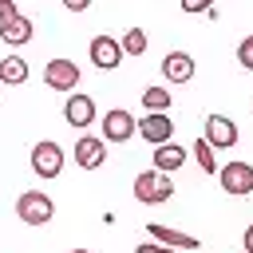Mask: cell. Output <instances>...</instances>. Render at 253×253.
<instances>
[{
  "instance_id": "11",
  "label": "cell",
  "mask_w": 253,
  "mask_h": 253,
  "mask_svg": "<svg viewBox=\"0 0 253 253\" xmlns=\"http://www.w3.org/2000/svg\"><path fill=\"white\" fill-rule=\"evenodd\" d=\"M146 233H150V241L170 245V249H198V245H202L194 233H182V229H174V225H158V221H146Z\"/></svg>"
},
{
  "instance_id": "9",
  "label": "cell",
  "mask_w": 253,
  "mask_h": 253,
  "mask_svg": "<svg viewBox=\"0 0 253 253\" xmlns=\"http://www.w3.org/2000/svg\"><path fill=\"white\" fill-rule=\"evenodd\" d=\"M87 51H91L95 67H103V71H111V67L123 63V43H119V36H95Z\"/></svg>"
},
{
  "instance_id": "10",
  "label": "cell",
  "mask_w": 253,
  "mask_h": 253,
  "mask_svg": "<svg viewBox=\"0 0 253 253\" xmlns=\"http://www.w3.org/2000/svg\"><path fill=\"white\" fill-rule=\"evenodd\" d=\"M75 162L83 166V170H99L103 162H107V142L103 138H95V134H83L79 142H75Z\"/></svg>"
},
{
  "instance_id": "14",
  "label": "cell",
  "mask_w": 253,
  "mask_h": 253,
  "mask_svg": "<svg viewBox=\"0 0 253 253\" xmlns=\"http://www.w3.org/2000/svg\"><path fill=\"white\" fill-rule=\"evenodd\" d=\"M186 158H190V150H182V146H174V142L154 146V170H162V174H174Z\"/></svg>"
},
{
  "instance_id": "20",
  "label": "cell",
  "mask_w": 253,
  "mask_h": 253,
  "mask_svg": "<svg viewBox=\"0 0 253 253\" xmlns=\"http://www.w3.org/2000/svg\"><path fill=\"white\" fill-rule=\"evenodd\" d=\"M237 63H241L245 71H253V36H245V40L237 43Z\"/></svg>"
},
{
  "instance_id": "1",
  "label": "cell",
  "mask_w": 253,
  "mask_h": 253,
  "mask_svg": "<svg viewBox=\"0 0 253 253\" xmlns=\"http://www.w3.org/2000/svg\"><path fill=\"white\" fill-rule=\"evenodd\" d=\"M16 217H20L24 225H47V221L55 217V202H51L43 190H24V194L16 198Z\"/></svg>"
},
{
  "instance_id": "24",
  "label": "cell",
  "mask_w": 253,
  "mask_h": 253,
  "mask_svg": "<svg viewBox=\"0 0 253 253\" xmlns=\"http://www.w3.org/2000/svg\"><path fill=\"white\" fill-rule=\"evenodd\" d=\"M63 8H67V12H87L91 0H63Z\"/></svg>"
},
{
  "instance_id": "4",
  "label": "cell",
  "mask_w": 253,
  "mask_h": 253,
  "mask_svg": "<svg viewBox=\"0 0 253 253\" xmlns=\"http://www.w3.org/2000/svg\"><path fill=\"white\" fill-rule=\"evenodd\" d=\"M221 190H225V194H233V198L253 194V166H249V162H241V158L225 162V166H221Z\"/></svg>"
},
{
  "instance_id": "12",
  "label": "cell",
  "mask_w": 253,
  "mask_h": 253,
  "mask_svg": "<svg viewBox=\"0 0 253 253\" xmlns=\"http://www.w3.org/2000/svg\"><path fill=\"white\" fill-rule=\"evenodd\" d=\"M194 71H198V63H194L190 51H166V59H162V75H166L170 83H190Z\"/></svg>"
},
{
  "instance_id": "22",
  "label": "cell",
  "mask_w": 253,
  "mask_h": 253,
  "mask_svg": "<svg viewBox=\"0 0 253 253\" xmlns=\"http://www.w3.org/2000/svg\"><path fill=\"white\" fill-rule=\"evenodd\" d=\"M134 253H182V249H170V245H158V241H142V245H134Z\"/></svg>"
},
{
  "instance_id": "21",
  "label": "cell",
  "mask_w": 253,
  "mask_h": 253,
  "mask_svg": "<svg viewBox=\"0 0 253 253\" xmlns=\"http://www.w3.org/2000/svg\"><path fill=\"white\" fill-rule=\"evenodd\" d=\"M16 16H20V12H16V0H0V32H4Z\"/></svg>"
},
{
  "instance_id": "7",
  "label": "cell",
  "mask_w": 253,
  "mask_h": 253,
  "mask_svg": "<svg viewBox=\"0 0 253 253\" xmlns=\"http://www.w3.org/2000/svg\"><path fill=\"white\" fill-rule=\"evenodd\" d=\"M138 134L150 142V146H162L174 138V123L166 111H146V119H138Z\"/></svg>"
},
{
  "instance_id": "16",
  "label": "cell",
  "mask_w": 253,
  "mask_h": 253,
  "mask_svg": "<svg viewBox=\"0 0 253 253\" xmlns=\"http://www.w3.org/2000/svg\"><path fill=\"white\" fill-rule=\"evenodd\" d=\"M24 79H28V63H24L20 55H4V59H0V83L16 87V83H24Z\"/></svg>"
},
{
  "instance_id": "8",
  "label": "cell",
  "mask_w": 253,
  "mask_h": 253,
  "mask_svg": "<svg viewBox=\"0 0 253 253\" xmlns=\"http://www.w3.org/2000/svg\"><path fill=\"white\" fill-rule=\"evenodd\" d=\"M206 142H210L213 150L237 146V126H233V119H225V115H206Z\"/></svg>"
},
{
  "instance_id": "2",
  "label": "cell",
  "mask_w": 253,
  "mask_h": 253,
  "mask_svg": "<svg viewBox=\"0 0 253 253\" xmlns=\"http://www.w3.org/2000/svg\"><path fill=\"white\" fill-rule=\"evenodd\" d=\"M170 194H174V182H170V174H162V170H142V174L134 178V198H138L142 206L170 202Z\"/></svg>"
},
{
  "instance_id": "5",
  "label": "cell",
  "mask_w": 253,
  "mask_h": 253,
  "mask_svg": "<svg viewBox=\"0 0 253 253\" xmlns=\"http://www.w3.org/2000/svg\"><path fill=\"white\" fill-rule=\"evenodd\" d=\"M43 83H47L51 91L71 95V91L79 87V63H71V59H51V63L43 67Z\"/></svg>"
},
{
  "instance_id": "13",
  "label": "cell",
  "mask_w": 253,
  "mask_h": 253,
  "mask_svg": "<svg viewBox=\"0 0 253 253\" xmlns=\"http://www.w3.org/2000/svg\"><path fill=\"white\" fill-rule=\"evenodd\" d=\"M63 119H67V126H91L95 123V99L91 95H67Z\"/></svg>"
},
{
  "instance_id": "23",
  "label": "cell",
  "mask_w": 253,
  "mask_h": 253,
  "mask_svg": "<svg viewBox=\"0 0 253 253\" xmlns=\"http://www.w3.org/2000/svg\"><path fill=\"white\" fill-rule=\"evenodd\" d=\"M182 4V12H210L213 8V0H178Z\"/></svg>"
},
{
  "instance_id": "26",
  "label": "cell",
  "mask_w": 253,
  "mask_h": 253,
  "mask_svg": "<svg viewBox=\"0 0 253 253\" xmlns=\"http://www.w3.org/2000/svg\"><path fill=\"white\" fill-rule=\"evenodd\" d=\"M71 253H91V249H71Z\"/></svg>"
},
{
  "instance_id": "17",
  "label": "cell",
  "mask_w": 253,
  "mask_h": 253,
  "mask_svg": "<svg viewBox=\"0 0 253 253\" xmlns=\"http://www.w3.org/2000/svg\"><path fill=\"white\" fill-rule=\"evenodd\" d=\"M119 43H123V55H146V32L142 28H126L123 36H119Z\"/></svg>"
},
{
  "instance_id": "18",
  "label": "cell",
  "mask_w": 253,
  "mask_h": 253,
  "mask_svg": "<svg viewBox=\"0 0 253 253\" xmlns=\"http://www.w3.org/2000/svg\"><path fill=\"white\" fill-rule=\"evenodd\" d=\"M170 99H174V95H170L166 87H146V91H142V107H146V111H170Z\"/></svg>"
},
{
  "instance_id": "3",
  "label": "cell",
  "mask_w": 253,
  "mask_h": 253,
  "mask_svg": "<svg viewBox=\"0 0 253 253\" xmlns=\"http://www.w3.org/2000/svg\"><path fill=\"white\" fill-rule=\"evenodd\" d=\"M32 170L40 174V178H59L63 174V150L51 142V138H43V142H36L32 146Z\"/></svg>"
},
{
  "instance_id": "15",
  "label": "cell",
  "mask_w": 253,
  "mask_h": 253,
  "mask_svg": "<svg viewBox=\"0 0 253 253\" xmlns=\"http://www.w3.org/2000/svg\"><path fill=\"white\" fill-rule=\"evenodd\" d=\"M32 36H36V24H32V16H16V20H12V24L0 32V40H4V43H12V47L28 43Z\"/></svg>"
},
{
  "instance_id": "25",
  "label": "cell",
  "mask_w": 253,
  "mask_h": 253,
  "mask_svg": "<svg viewBox=\"0 0 253 253\" xmlns=\"http://www.w3.org/2000/svg\"><path fill=\"white\" fill-rule=\"evenodd\" d=\"M241 241H245V253H253V221H249V229H245V237H241Z\"/></svg>"
},
{
  "instance_id": "19",
  "label": "cell",
  "mask_w": 253,
  "mask_h": 253,
  "mask_svg": "<svg viewBox=\"0 0 253 253\" xmlns=\"http://www.w3.org/2000/svg\"><path fill=\"white\" fill-rule=\"evenodd\" d=\"M194 162H198L206 174H217V158H213V146H210L206 138H198V142H194Z\"/></svg>"
},
{
  "instance_id": "6",
  "label": "cell",
  "mask_w": 253,
  "mask_h": 253,
  "mask_svg": "<svg viewBox=\"0 0 253 253\" xmlns=\"http://www.w3.org/2000/svg\"><path fill=\"white\" fill-rule=\"evenodd\" d=\"M130 134H138V119L130 111L115 107V111L103 115V142H126Z\"/></svg>"
}]
</instances>
